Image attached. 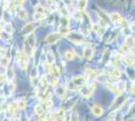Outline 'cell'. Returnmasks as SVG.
Returning a JSON list of instances; mask_svg holds the SVG:
<instances>
[{
    "mask_svg": "<svg viewBox=\"0 0 135 121\" xmlns=\"http://www.w3.org/2000/svg\"><path fill=\"white\" fill-rule=\"evenodd\" d=\"M121 51L123 52H129L131 51V47L126 42H124L123 45H121Z\"/></svg>",
    "mask_w": 135,
    "mask_h": 121,
    "instance_id": "d590c367",
    "label": "cell"
},
{
    "mask_svg": "<svg viewBox=\"0 0 135 121\" xmlns=\"http://www.w3.org/2000/svg\"><path fill=\"white\" fill-rule=\"evenodd\" d=\"M40 62H41V63H45V54H42V55L40 56Z\"/></svg>",
    "mask_w": 135,
    "mask_h": 121,
    "instance_id": "bcb514c9",
    "label": "cell"
},
{
    "mask_svg": "<svg viewBox=\"0 0 135 121\" xmlns=\"http://www.w3.org/2000/svg\"><path fill=\"white\" fill-rule=\"evenodd\" d=\"M52 105H54L52 100H51V99L45 100V107H44V109H45V110H50L51 107H52Z\"/></svg>",
    "mask_w": 135,
    "mask_h": 121,
    "instance_id": "1f68e13d",
    "label": "cell"
},
{
    "mask_svg": "<svg viewBox=\"0 0 135 121\" xmlns=\"http://www.w3.org/2000/svg\"><path fill=\"white\" fill-rule=\"evenodd\" d=\"M134 91H135V89H134V82L132 83V85H131V89H130V94H134Z\"/></svg>",
    "mask_w": 135,
    "mask_h": 121,
    "instance_id": "f6af8a7d",
    "label": "cell"
},
{
    "mask_svg": "<svg viewBox=\"0 0 135 121\" xmlns=\"http://www.w3.org/2000/svg\"><path fill=\"white\" fill-rule=\"evenodd\" d=\"M62 35H60L59 32H55V33H51L46 36V38L45 40V42L46 45H54L56 43L57 40L61 38Z\"/></svg>",
    "mask_w": 135,
    "mask_h": 121,
    "instance_id": "9c48e42d",
    "label": "cell"
},
{
    "mask_svg": "<svg viewBox=\"0 0 135 121\" xmlns=\"http://www.w3.org/2000/svg\"><path fill=\"white\" fill-rule=\"evenodd\" d=\"M5 56H6V51L4 49H0V57L3 58V57H5Z\"/></svg>",
    "mask_w": 135,
    "mask_h": 121,
    "instance_id": "b9f144b4",
    "label": "cell"
},
{
    "mask_svg": "<svg viewBox=\"0 0 135 121\" xmlns=\"http://www.w3.org/2000/svg\"><path fill=\"white\" fill-rule=\"evenodd\" d=\"M75 17L77 18V19H79V20H81L82 19V17H83V12H82V10H77V11L75 12Z\"/></svg>",
    "mask_w": 135,
    "mask_h": 121,
    "instance_id": "8d00e7d4",
    "label": "cell"
},
{
    "mask_svg": "<svg viewBox=\"0 0 135 121\" xmlns=\"http://www.w3.org/2000/svg\"><path fill=\"white\" fill-rule=\"evenodd\" d=\"M3 121H11V120H10L9 118H4V119H3Z\"/></svg>",
    "mask_w": 135,
    "mask_h": 121,
    "instance_id": "681fc988",
    "label": "cell"
},
{
    "mask_svg": "<svg viewBox=\"0 0 135 121\" xmlns=\"http://www.w3.org/2000/svg\"><path fill=\"white\" fill-rule=\"evenodd\" d=\"M6 81V76L3 75V74H0V82H5Z\"/></svg>",
    "mask_w": 135,
    "mask_h": 121,
    "instance_id": "7bdbcfd3",
    "label": "cell"
},
{
    "mask_svg": "<svg viewBox=\"0 0 135 121\" xmlns=\"http://www.w3.org/2000/svg\"><path fill=\"white\" fill-rule=\"evenodd\" d=\"M6 79L8 81H13L14 78H15V72L13 68H8L7 71H6Z\"/></svg>",
    "mask_w": 135,
    "mask_h": 121,
    "instance_id": "e0dca14e",
    "label": "cell"
},
{
    "mask_svg": "<svg viewBox=\"0 0 135 121\" xmlns=\"http://www.w3.org/2000/svg\"><path fill=\"white\" fill-rule=\"evenodd\" d=\"M56 113H57V116H59V119H62V121L65 120V117H66V110L64 109V108H60Z\"/></svg>",
    "mask_w": 135,
    "mask_h": 121,
    "instance_id": "4dcf8cb0",
    "label": "cell"
},
{
    "mask_svg": "<svg viewBox=\"0 0 135 121\" xmlns=\"http://www.w3.org/2000/svg\"><path fill=\"white\" fill-rule=\"evenodd\" d=\"M56 94L57 95V97H59V98H61V99L66 98V96H67V88H66V86L56 87Z\"/></svg>",
    "mask_w": 135,
    "mask_h": 121,
    "instance_id": "4fadbf2b",
    "label": "cell"
},
{
    "mask_svg": "<svg viewBox=\"0 0 135 121\" xmlns=\"http://www.w3.org/2000/svg\"><path fill=\"white\" fill-rule=\"evenodd\" d=\"M17 105H16V102H13V103H11L9 106H8V112L10 113V115L11 116H14L15 114H16L17 112Z\"/></svg>",
    "mask_w": 135,
    "mask_h": 121,
    "instance_id": "ffe728a7",
    "label": "cell"
},
{
    "mask_svg": "<svg viewBox=\"0 0 135 121\" xmlns=\"http://www.w3.org/2000/svg\"><path fill=\"white\" fill-rule=\"evenodd\" d=\"M37 75H38V70H37L36 67H34V68H32L31 72H30V82H31V84L34 83V80L36 79Z\"/></svg>",
    "mask_w": 135,
    "mask_h": 121,
    "instance_id": "7402d4cb",
    "label": "cell"
},
{
    "mask_svg": "<svg viewBox=\"0 0 135 121\" xmlns=\"http://www.w3.org/2000/svg\"><path fill=\"white\" fill-rule=\"evenodd\" d=\"M72 82L74 83V85L76 87H83L85 86L86 82H87V79L86 77L83 75H78V76H75L73 79H72Z\"/></svg>",
    "mask_w": 135,
    "mask_h": 121,
    "instance_id": "52a82bcc",
    "label": "cell"
},
{
    "mask_svg": "<svg viewBox=\"0 0 135 121\" xmlns=\"http://www.w3.org/2000/svg\"><path fill=\"white\" fill-rule=\"evenodd\" d=\"M44 112H45V109H44V107L40 105V104H38V105H36L35 107H34V113L36 114L37 116H42L44 115Z\"/></svg>",
    "mask_w": 135,
    "mask_h": 121,
    "instance_id": "603a6c76",
    "label": "cell"
},
{
    "mask_svg": "<svg viewBox=\"0 0 135 121\" xmlns=\"http://www.w3.org/2000/svg\"><path fill=\"white\" fill-rule=\"evenodd\" d=\"M109 75H110V77H112L113 79L117 80V79H119L121 77V71L119 69H117V68L116 69H113L109 72Z\"/></svg>",
    "mask_w": 135,
    "mask_h": 121,
    "instance_id": "ac0fdd59",
    "label": "cell"
},
{
    "mask_svg": "<svg viewBox=\"0 0 135 121\" xmlns=\"http://www.w3.org/2000/svg\"><path fill=\"white\" fill-rule=\"evenodd\" d=\"M17 14H18V17H19L20 20H26L27 19V12L23 7H20L17 10Z\"/></svg>",
    "mask_w": 135,
    "mask_h": 121,
    "instance_id": "2e32d148",
    "label": "cell"
},
{
    "mask_svg": "<svg viewBox=\"0 0 135 121\" xmlns=\"http://www.w3.org/2000/svg\"><path fill=\"white\" fill-rule=\"evenodd\" d=\"M75 57H76V52L72 49H69L65 52V58H66L67 61H73L74 59H75Z\"/></svg>",
    "mask_w": 135,
    "mask_h": 121,
    "instance_id": "9a60e30c",
    "label": "cell"
},
{
    "mask_svg": "<svg viewBox=\"0 0 135 121\" xmlns=\"http://www.w3.org/2000/svg\"><path fill=\"white\" fill-rule=\"evenodd\" d=\"M8 89H9V92L13 93L15 90V84L12 83V81H9V85H8Z\"/></svg>",
    "mask_w": 135,
    "mask_h": 121,
    "instance_id": "74e56055",
    "label": "cell"
},
{
    "mask_svg": "<svg viewBox=\"0 0 135 121\" xmlns=\"http://www.w3.org/2000/svg\"><path fill=\"white\" fill-rule=\"evenodd\" d=\"M1 32H2V25L0 24V35H1Z\"/></svg>",
    "mask_w": 135,
    "mask_h": 121,
    "instance_id": "f907efd6",
    "label": "cell"
},
{
    "mask_svg": "<svg viewBox=\"0 0 135 121\" xmlns=\"http://www.w3.org/2000/svg\"><path fill=\"white\" fill-rule=\"evenodd\" d=\"M125 42L128 45V46L132 49V47H134V36H131V35H128L127 37H126V40H125Z\"/></svg>",
    "mask_w": 135,
    "mask_h": 121,
    "instance_id": "f1b7e54d",
    "label": "cell"
},
{
    "mask_svg": "<svg viewBox=\"0 0 135 121\" xmlns=\"http://www.w3.org/2000/svg\"><path fill=\"white\" fill-rule=\"evenodd\" d=\"M94 89H95V85L92 84L90 86H83L80 88V93L81 95L85 97V98H89L91 95L94 92Z\"/></svg>",
    "mask_w": 135,
    "mask_h": 121,
    "instance_id": "5b68a950",
    "label": "cell"
},
{
    "mask_svg": "<svg viewBox=\"0 0 135 121\" xmlns=\"http://www.w3.org/2000/svg\"><path fill=\"white\" fill-rule=\"evenodd\" d=\"M50 120L51 121H57L59 120V116H57V113L55 112V113H51L50 115Z\"/></svg>",
    "mask_w": 135,
    "mask_h": 121,
    "instance_id": "f35d334b",
    "label": "cell"
},
{
    "mask_svg": "<svg viewBox=\"0 0 135 121\" xmlns=\"http://www.w3.org/2000/svg\"><path fill=\"white\" fill-rule=\"evenodd\" d=\"M93 29H94L96 32H97V35L101 36V35L104 33V29H105V28H103V27H102V26H100L99 24H94V25H93Z\"/></svg>",
    "mask_w": 135,
    "mask_h": 121,
    "instance_id": "d4e9b609",
    "label": "cell"
},
{
    "mask_svg": "<svg viewBox=\"0 0 135 121\" xmlns=\"http://www.w3.org/2000/svg\"><path fill=\"white\" fill-rule=\"evenodd\" d=\"M97 14H98V16H99V19H102V20L106 21V22L109 24V22H110V18H109V15L106 14V12L101 10V9H98V10H97Z\"/></svg>",
    "mask_w": 135,
    "mask_h": 121,
    "instance_id": "5bb4252c",
    "label": "cell"
},
{
    "mask_svg": "<svg viewBox=\"0 0 135 121\" xmlns=\"http://www.w3.org/2000/svg\"><path fill=\"white\" fill-rule=\"evenodd\" d=\"M17 108L20 110H24L26 107V102H25V98H20L16 102Z\"/></svg>",
    "mask_w": 135,
    "mask_h": 121,
    "instance_id": "cb8c5ba5",
    "label": "cell"
},
{
    "mask_svg": "<svg viewBox=\"0 0 135 121\" xmlns=\"http://www.w3.org/2000/svg\"><path fill=\"white\" fill-rule=\"evenodd\" d=\"M33 18L36 22H38V21H41V20L45 18V15H44V14H41V13H38V12H34Z\"/></svg>",
    "mask_w": 135,
    "mask_h": 121,
    "instance_id": "d6a6232c",
    "label": "cell"
},
{
    "mask_svg": "<svg viewBox=\"0 0 135 121\" xmlns=\"http://www.w3.org/2000/svg\"><path fill=\"white\" fill-rule=\"evenodd\" d=\"M4 101H5V97L0 95V104H2L3 102H4Z\"/></svg>",
    "mask_w": 135,
    "mask_h": 121,
    "instance_id": "7dc6e473",
    "label": "cell"
},
{
    "mask_svg": "<svg viewBox=\"0 0 135 121\" xmlns=\"http://www.w3.org/2000/svg\"><path fill=\"white\" fill-rule=\"evenodd\" d=\"M67 38L70 41H72L75 45H82L85 41V36L81 32H77V31H70L67 35Z\"/></svg>",
    "mask_w": 135,
    "mask_h": 121,
    "instance_id": "7a4b0ae2",
    "label": "cell"
},
{
    "mask_svg": "<svg viewBox=\"0 0 135 121\" xmlns=\"http://www.w3.org/2000/svg\"><path fill=\"white\" fill-rule=\"evenodd\" d=\"M38 26V23L37 22H29L27 24H25L24 26L22 27V33L23 35H27L32 33L34 31V29L36 28Z\"/></svg>",
    "mask_w": 135,
    "mask_h": 121,
    "instance_id": "8992f818",
    "label": "cell"
},
{
    "mask_svg": "<svg viewBox=\"0 0 135 121\" xmlns=\"http://www.w3.org/2000/svg\"><path fill=\"white\" fill-rule=\"evenodd\" d=\"M94 49L91 46H86L84 47V52H83V57H84L85 60L87 61H91L92 58L94 57Z\"/></svg>",
    "mask_w": 135,
    "mask_h": 121,
    "instance_id": "30bf717a",
    "label": "cell"
},
{
    "mask_svg": "<svg viewBox=\"0 0 135 121\" xmlns=\"http://www.w3.org/2000/svg\"><path fill=\"white\" fill-rule=\"evenodd\" d=\"M87 3H88V0H79L78 1V9L79 10H84L87 7Z\"/></svg>",
    "mask_w": 135,
    "mask_h": 121,
    "instance_id": "83f0119b",
    "label": "cell"
},
{
    "mask_svg": "<svg viewBox=\"0 0 135 121\" xmlns=\"http://www.w3.org/2000/svg\"><path fill=\"white\" fill-rule=\"evenodd\" d=\"M8 65H9V59L6 58V57H3V58L1 59V61H0V66L2 68H7Z\"/></svg>",
    "mask_w": 135,
    "mask_h": 121,
    "instance_id": "f546056e",
    "label": "cell"
},
{
    "mask_svg": "<svg viewBox=\"0 0 135 121\" xmlns=\"http://www.w3.org/2000/svg\"><path fill=\"white\" fill-rule=\"evenodd\" d=\"M36 47V37L33 33L27 35V37L24 40V46H23V52L27 57H32Z\"/></svg>",
    "mask_w": 135,
    "mask_h": 121,
    "instance_id": "6da1fadb",
    "label": "cell"
},
{
    "mask_svg": "<svg viewBox=\"0 0 135 121\" xmlns=\"http://www.w3.org/2000/svg\"><path fill=\"white\" fill-rule=\"evenodd\" d=\"M3 18V7L0 5V20Z\"/></svg>",
    "mask_w": 135,
    "mask_h": 121,
    "instance_id": "ee69618b",
    "label": "cell"
},
{
    "mask_svg": "<svg viewBox=\"0 0 135 121\" xmlns=\"http://www.w3.org/2000/svg\"><path fill=\"white\" fill-rule=\"evenodd\" d=\"M109 18H110V21H112L113 23H115L117 25H122L123 23H125L124 17L121 16V14L118 13V12H112L109 15Z\"/></svg>",
    "mask_w": 135,
    "mask_h": 121,
    "instance_id": "277c9868",
    "label": "cell"
},
{
    "mask_svg": "<svg viewBox=\"0 0 135 121\" xmlns=\"http://www.w3.org/2000/svg\"><path fill=\"white\" fill-rule=\"evenodd\" d=\"M116 87L119 88L121 91H124V89L126 88V82L125 81H119L118 83L116 84Z\"/></svg>",
    "mask_w": 135,
    "mask_h": 121,
    "instance_id": "e575fe53",
    "label": "cell"
},
{
    "mask_svg": "<svg viewBox=\"0 0 135 121\" xmlns=\"http://www.w3.org/2000/svg\"><path fill=\"white\" fill-rule=\"evenodd\" d=\"M45 61H47V64H54L55 62V56L51 52H49L45 55Z\"/></svg>",
    "mask_w": 135,
    "mask_h": 121,
    "instance_id": "4316f807",
    "label": "cell"
},
{
    "mask_svg": "<svg viewBox=\"0 0 135 121\" xmlns=\"http://www.w3.org/2000/svg\"><path fill=\"white\" fill-rule=\"evenodd\" d=\"M16 60L18 62V66L21 70H25L28 65V57L25 55L24 52H20L17 54Z\"/></svg>",
    "mask_w": 135,
    "mask_h": 121,
    "instance_id": "3957f363",
    "label": "cell"
},
{
    "mask_svg": "<svg viewBox=\"0 0 135 121\" xmlns=\"http://www.w3.org/2000/svg\"><path fill=\"white\" fill-rule=\"evenodd\" d=\"M40 86L41 88H44V89H46V87H47V80H46V78H45V76H42L41 77V79H40Z\"/></svg>",
    "mask_w": 135,
    "mask_h": 121,
    "instance_id": "836d02e7",
    "label": "cell"
},
{
    "mask_svg": "<svg viewBox=\"0 0 135 121\" xmlns=\"http://www.w3.org/2000/svg\"><path fill=\"white\" fill-rule=\"evenodd\" d=\"M46 2H47L49 4H52V3L55 2V0H46Z\"/></svg>",
    "mask_w": 135,
    "mask_h": 121,
    "instance_id": "c3c4849f",
    "label": "cell"
},
{
    "mask_svg": "<svg viewBox=\"0 0 135 121\" xmlns=\"http://www.w3.org/2000/svg\"><path fill=\"white\" fill-rule=\"evenodd\" d=\"M79 120V117H78V112L77 111H74L72 117H71V121H78Z\"/></svg>",
    "mask_w": 135,
    "mask_h": 121,
    "instance_id": "ab89813d",
    "label": "cell"
},
{
    "mask_svg": "<svg viewBox=\"0 0 135 121\" xmlns=\"http://www.w3.org/2000/svg\"><path fill=\"white\" fill-rule=\"evenodd\" d=\"M92 113L95 117H100L103 115L104 113V109L102 108V106H100L99 104H94L92 106Z\"/></svg>",
    "mask_w": 135,
    "mask_h": 121,
    "instance_id": "8fae6325",
    "label": "cell"
},
{
    "mask_svg": "<svg viewBox=\"0 0 135 121\" xmlns=\"http://www.w3.org/2000/svg\"><path fill=\"white\" fill-rule=\"evenodd\" d=\"M51 86H54V87H56L57 84H59V78L57 77H54L52 78V80H51Z\"/></svg>",
    "mask_w": 135,
    "mask_h": 121,
    "instance_id": "60d3db41",
    "label": "cell"
},
{
    "mask_svg": "<svg viewBox=\"0 0 135 121\" xmlns=\"http://www.w3.org/2000/svg\"><path fill=\"white\" fill-rule=\"evenodd\" d=\"M122 60H123L124 63L126 64L127 66L134 68V52H132V51L129 52V56H128V57H126V58L123 57Z\"/></svg>",
    "mask_w": 135,
    "mask_h": 121,
    "instance_id": "7c38bea8",
    "label": "cell"
},
{
    "mask_svg": "<svg viewBox=\"0 0 135 121\" xmlns=\"http://www.w3.org/2000/svg\"><path fill=\"white\" fill-rule=\"evenodd\" d=\"M16 7L17 6L15 5L14 1H9V3H8V11L10 12L11 14H13L14 12H16Z\"/></svg>",
    "mask_w": 135,
    "mask_h": 121,
    "instance_id": "484cf974",
    "label": "cell"
},
{
    "mask_svg": "<svg viewBox=\"0 0 135 121\" xmlns=\"http://www.w3.org/2000/svg\"><path fill=\"white\" fill-rule=\"evenodd\" d=\"M126 100H127V98H126V97H124L123 94H122V95H119L118 98L116 99V101H115L114 104L111 106V109L117 110V109H119V108H121L124 104H125Z\"/></svg>",
    "mask_w": 135,
    "mask_h": 121,
    "instance_id": "ba28073f",
    "label": "cell"
},
{
    "mask_svg": "<svg viewBox=\"0 0 135 121\" xmlns=\"http://www.w3.org/2000/svg\"><path fill=\"white\" fill-rule=\"evenodd\" d=\"M2 28L4 29V32L8 33V35H11L12 32L14 31V28H13V26H12V23H10V22H6Z\"/></svg>",
    "mask_w": 135,
    "mask_h": 121,
    "instance_id": "44dd1931",
    "label": "cell"
},
{
    "mask_svg": "<svg viewBox=\"0 0 135 121\" xmlns=\"http://www.w3.org/2000/svg\"><path fill=\"white\" fill-rule=\"evenodd\" d=\"M22 1H24V0H22Z\"/></svg>",
    "mask_w": 135,
    "mask_h": 121,
    "instance_id": "816d5d0a",
    "label": "cell"
},
{
    "mask_svg": "<svg viewBox=\"0 0 135 121\" xmlns=\"http://www.w3.org/2000/svg\"><path fill=\"white\" fill-rule=\"evenodd\" d=\"M86 74H87V76H88V77L93 78V79H97V77L99 76L98 72H97L96 70L90 69V68H87V69H86Z\"/></svg>",
    "mask_w": 135,
    "mask_h": 121,
    "instance_id": "d6986e66",
    "label": "cell"
}]
</instances>
